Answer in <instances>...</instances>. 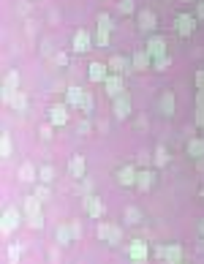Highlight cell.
<instances>
[{
  "label": "cell",
  "mask_w": 204,
  "mask_h": 264,
  "mask_svg": "<svg viewBox=\"0 0 204 264\" xmlns=\"http://www.w3.org/2000/svg\"><path fill=\"white\" fill-rule=\"evenodd\" d=\"M71 47H74V52H90L93 49V35L87 33V30H76L74 38H71Z\"/></svg>",
  "instance_id": "cell-11"
},
{
  "label": "cell",
  "mask_w": 204,
  "mask_h": 264,
  "mask_svg": "<svg viewBox=\"0 0 204 264\" xmlns=\"http://www.w3.org/2000/svg\"><path fill=\"white\" fill-rule=\"evenodd\" d=\"M196 17L204 19V0H202V3H196Z\"/></svg>",
  "instance_id": "cell-48"
},
{
  "label": "cell",
  "mask_w": 204,
  "mask_h": 264,
  "mask_svg": "<svg viewBox=\"0 0 204 264\" xmlns=\"http://www.w3.org/2000/svg\"><path fill=\"white\" fill-rule=\"evenodd\" d=\"M169 65H172V58H169V55H163V58L152 60V68H155V71H166Z\"/></svg>",
  "instance_id": "cell-36"
},
{
  "label": "cell",
  "mask_w": 204,
  "mask_h": 264,
  "mask_svg": "<svg viewBox=\"0 0 204 264\" xmlns=\"http://www.w3.org/2000/svg\"><path fill=\"white\" fill-rule=\"evenodd\" d=\"M52 180H55V169H52V166H49V164L38 166V182H47V185H49Z\"/></svg>",
  "instance_id": "cell-31"
},
{
  "label": "cell",
  "mask_w": 204,
  "mask_h": 264,
  "mask_svg": "<svg viewBox=\"0 0 204 264\" xmlns=\"http://www.w3.org/2000/svg\"><path fill=\"white\" fill-rule=\"evenodd\" d=\"M98 28H106V30L115 28V25H112V17H109L106 11H101V14H98Z\"/></svg>",
  "instance_id": "cell-37"
},
{
  "label": "cell",
  "mask_w": 204,
  "mask_h": 264,
  "mask_svg": "<svg viewBox=\"0 0 204 264\" xmlns=\"http://www.w3.org/2000/svg\"><path fill=\"white\" fill-rule=\"evenodd\" d=\"M199 235H202V240H204V218H202V223H199Z\"/></svg>",
  "instance_id": "cell-49"
},
{
  "label": "cell",
  "mask_w": 204,
  "mask_h": 264,
  "mask_svg": "<svg viewBox=\"0 0 204 264\" xmlns=\"http://www.w3.org/2000/svg\"><path fill=\"white\" fill-rule=\"evenodd\" d=\"M93 109H95V98H93V93H90V90H85V95H82V104H79V112L85 115V117H90V115H93Z\"/></svg>",
  "instance_id": "cell-28"
},
{
  "label": "cell",
  "mask_w": 204,
  "mask_h": 264,
  "mask_svg": "<svg viewBox=\"0 0 204 264\" xmlns=\"http://www.w3.org/2000/svg\"><path fill=\"white\" fill-rule=\"evenodd\" d=\"M193 82H196V90H204V68H202V71H196Z\"/></svg>",
  "instance_id": "cell-41"
},
{
  "label": "cell",
  "mask_w": 204,
  "mask_h": 264,
  "mask_svg": "<svg viewBox=\"0 0 204 264\" xmlns=\"http://www.w3.org/2000/svg\"><path fill=\"white\" fill-rule=\"evenodd\" d=\"M163 262H166V264H180L182 262V245H180V242H169V245H163Z\"/></svg>",
  "instance_id": "cell-20"
},
{
  "label": "cell",
  "mask_w": 204,
  "mask_h": 264,
  "mask_svg": "<svg viewBox=\"0 0 204 264\" xmlns=\"http://www.w3.org/2000/svg\"><path fill=\"white\" fill-rule=\"evenodd\" d=\"M158 175L152 169H142L139 175H136V191H142V194H147V191H152V185H155Z\"/></svg>",
  "instance_id": "cell-14"
},
{
  "label": "cell",
  "mask_w": 204,
  "mask_h": 264,
  "mask_svg": "<svg viewBox=\"0 0 204 264\" xmlns=\"http://www.w3.org/2000/svg\"><path fill=\"white\" fill-rule=\"evenodd\" d=\"M19 85H22L19 71L17 68H8L6 74H3V93H14V90H19Z\"/></svg>",
  "instance_id": "cell-19"
},
{
  "label": "cell",
  "mask_w": 204,
  "mask_h": 264,
  "mask_svg": "<svg viewBox=\"0 0 204 264\" xmlns=\"http://www.w3.org/2000/svg\"><path fill=\"white\" fill-rule=\"evenodd\" d=\"M90 131H93L90 120H82V123H79V134H90Z\"/></svg>",
  "instance_id": "cell-42"
},
{
  "label": "cell",
  "mask_w": 204,
  "mask_h": 264,
  "mask_svg": "<svg viewBox=\"0 0 204 264\" xmlns=\"http://www.w3.org/2000/svg\"><path fill=\"white\" fill-rule=\"evenodd\" d=\"M33 194L38 196L41 202H47L49 199V185H47V182H35V191H33Z\"/></svg>",
  "instance_id": "cell-33"
},
{
  "label": "cell",
  "mask_w": 204,
  "mask_h": 264,
  "mask_svg": "<svg viewBox=\"0 0 204 264\" xmlns=\"http://www.w3.org/2000/svg\"><path fill=\"white\" fill-rule=\"evenodd\" d=\"M122 221L128 223V226H136V223L142 221V210L136 205H128L125 210H122Z\"/></svg>",
  "instance_id": "cell-26"
},
{
  "label": "cell",
  "mask_w": 204,
  "mask_h": 264,
  "mask_svg": "<svg viewBox=\"0 0 204 264\" xmlns=\"http://www.w3.org/2000/svg\"><path fill=\"white\" fill-rule=\"evenodd\" d=\"M136 25H139L142 33H152V30L158 28V17L152 8H139L136 11Z\"/></svg>",
  "instance_id": "cell-8"
},
{
  "label": "cell",
  "mask_w": 204,
  "mask_h": 264,
  "mask_svg": "<svg viewBox=\"0 0 204 264\" xmlns=\"http://www.w3.org/2000/svg\"><path fill=\"white\" fill-rule=\"evenodd\" d=\"M82 185H85V196L93 194V180H90V177H85V180H82Z\"/></svg>",
  "instance_id": "cell-44"
},
{
  "label": "cell",
  "mask_w": 204,
  "mask_h": 264,
  "mask_svg": "<svg viewBox=\"0 0 204 264\" xmlns=\"http://www.w3.org/2000/svg\"><path fill=\"white\" fill-rule=\"evenodd\" d=\"M180 264H185V262H180Z\"/></svg>",
  "instance_id": "cell-51"
},
{
  "label": "cell",
  "mask_w": 204,
  "mask_h": 264,
  "mask_svg": "<svg viewBox=\"0 0 204 264\" xmlns=\"http://www.w3.org/2000/svg\"><path fill=\"white\" fill-rule=\"evenodd\" d=\"M19 259H22V245H8L6 248V264H19Z\"/></svg>",
  "instance_id": "cell-29"
},
{
  "label": "cell",
  "mask_w": 204,
  "mask_h": 264,
  "mask_svg": "<svg viewBox=\"0 0 204 264\" xmlns=\"http://www.w3.org/2000/svg\"><path fill=\"white\" fill-rule=\"evenodd\" d=\"M19 14H30V0H22V3H19Z\"/></svg>",
  "instance_id": "cell-47"
},
{
  "label": "cell",
  "mask_w": 204,
  "mask_h": 264,
  "mask_svg": "<svg viewBox=\"0 0 204 264\" xmlns=\"http://www.w3.org/2000/svg\"><path fill=\"white\" fill-rule=\"evenodd\" d=\"M106 68H109V65L98 63V60H95V63H90V65H87V77H90V82L104 85V79L109 77V74H106Z\"/></svg>",
  "instance_id": "cell-21"
},
{
  "label": "cell",
  "mask_w": 204,
  "mask_h": 264,
  "mask_svg": "<svg viewBox=\"0 0 204 264\" xmlns=\"http://www.w3.org/2000/svg\"><path fill=\"white\" fill-rule=\"evenodd\" d=\"M147 52H150L152 60L163 58V55H169V52H166V41H163L161 35H150V38H147Z\"/></svg>",
  "instance_id": "cell-16"
},
{
  "label": "cell",
  "mask_w": 204,
  "mask_h": 264,
  "mask_svg": "<svg viewBox=\"0 0 204 264\" xmlns=\"http://www.w3.org/2000/svg\"><path fill=\"white\" fill-rule=\"evenodd\" d=\"M196 109H204V90L196 93Z\"/></svg>",
  "instance_id": "cell-45"
},
{
  "label": "cell",
  "mask_w": 204,
  "mask_h": 264,
  "mask_svg": "<svg viewBox=\"0 0 204 264\" xmlns=\"http://www.w3.org/2000/svg\"><path fill=\"white\" fill-rule=\"evenodd\" d=\"M71 232H74V242L82 240V223L79 221H71Z\"/></svg>",
  "instance_id": "cell-39"
},
{
  "label": "cell",
  "mask_w": 204,
  "mask_h": 264,
  "mask_svg": "<svg viewBox=\"0 0 204 264\" xmlns=\"http://www.w3.org/2000/svg\"><path fill=\"white\" fill-rule=\"evenodd\" d=\"M82 207H85V215H87V218H95V221H101V218H104V212H106L104 199H98L95 194L82 196Z\"/></svg>",
  "instance_id": "cell-4"
},
{
  "label": "cell",
  "mask_w": 204,
  "mask_h": 264,
  "mask_svg": "<svg viewBox=\"0 0 204 264\" xmlns=\"http://www.w3.org/2000/svg\"><path fill=\"white\" fill-rule=\"evenodd\" d=\"M85 172H87L85 155H71L68 158V175L74 177V180H85Z\"/></svg>",
  "instance_id": "cell-13"
},
{
  "label": "cell",
  "mask_w": 204,
  "mask_h": 264,
  "mask_svg": "<svg viewBox=\"0 0 204 264\" xmlns=\"http://www.w3.org/2000/svg\"><path fill=\"white\" fill-rule=\"evenodd\" d=\"M196 125L204 128V109H196Z\"/></svg>",
  "instance_id": "cell-46"
},
{
  "label": "cell",
  "mask_w": 204,
  "mask_h": 264,
  "mask_svg": "<svg viewBox=\"0 0 204 264\" xmlns=\"http://www.w3.org/2000/svg\"><path fill=\"white\" fill-rule=\"evenodd\" d=\"M152 161H155V166H166L169 164V150L163 145H158L155 147V155H152Z\"/></svg>",
  "instance_id": "cell-30"
},
{
  "label": "cell",
  "mask_w": 204,
  "mask_h": 264,
  "mask_svg": "<svg viewBox=\"0 0 204 264\" xmlns=\"http://www.w3.org/2000/svg\"><path fill=\"white\" fill-rule=\"evenodd\" d=\"M199 199L204 202V182H202V188H199Z\"/></svg>",
  "instance_id": "cell-50"
},
{
  "label": "cell",
  "mask_w": 204,
  "mask_h": 264,
  "mask_svg": "<svg viewBox=\"0 0 204 264\" xmlns=\"http://www.w3.org/2000/svg\"><path fill=\"white\" fill-rule=\"evenodd\" d=\"M95 237H98L101 242H109V245H120L122 242V226L109 223V221H98V226H95Z\"/></svg>",
  "instance_id": "cell-2"
},
{
  "label": "cell",
  "mask_w": 204,
  "mask_h": 264,
  "mask_svg": "<svg viewBox=\"0 0 204 264\" xmlns=\"http://www.w3.org/2000/svg\"><path fill=\"white\" fill-rule=\"evenodd\" d=\"M0 147H3V158H11V153H14V142H11V136H3V142H0Z\"/></svg>",
  "instance_id": "cell-34"
},
{
  "label": "cell",
  "mask_w": 204,
  "mask_h": 264,
  "mask_svg": "<svg viewBox=\"0 0 204 264\" xmlns=\"http://www.w3.org/2000/svg\"><path fill=\"white\" fill-rule=\"evenodd\" d=\"M117 14H122V17H131V14H136L134 0H120V3H117Z\"/></svg>",
  "instance_id": "cell-32"
},
{
  "label": "cell",
  "mask_w": 204,
  "mask_h": 264,
  "mask_svg": "<svg viewBox=\"0 0 204 264\" xmlns=\"http://www.w3.org/2000/svg\"><path fill=\"white\" fill-rule=\"evenodd\" d=\"M147 256H150V245H147L145 240H134V242H128V259L134 264H145L147 262Z\"/></svg>",
  "instance_id": "cell-9"
},
{
  "label": "cell",
  "mask_w": 204,
  "mask_h": 264,
  "mask_svg": "<svg viewBox=\"0 0 204 264\" xmlns=\"http://www.w3.org/2000/svg\"><path fill=\"white\" fill-rule=\"evenodd\" d=\"M112 112H115V120L131 117V112H134V101H131V95L125 93V90H122V93L115 98V104H112Z\"/></svg>",
  "instance_id": "cell-5"
},
{
  "label": "cell",
  "mask_w": 204,
  "mask_h": 264,
  "mask_svg": "<svg viewBox=\"0 0 204 264\" xmlns=\"http://www.w3.org/2000/svg\"><path fill=\"white\" fill-rule=\"evenodd\" d=\"M49 262H52V264L60 262V251H58V248H49Z\"/></svg>",
  "instance_id": "cell-43"
},
{
  "label": "cell",
  "mask_w": 204,
  "mask_h": 264,
  "mask_svg": "<svg viewBox=\"0 0 204 264\" xmlns=\"http://www.w3.org/2000/svg\"><path fill=\"white\" fill-rule=\"evenodd\" d=\"M55 240H58L60 248L71 245L74 242V232H71V223H60L58 229H55Z\"/></svg>",
  "instance_id": "cell-22"
},
{
  "label": "cell",
  "mask_w": 204,
  "mask_h": 264,
  "mask_svg": "<svg viewBox=\"0 0 204 264\" xmlns=\"http://www.w3.org/2000/svg\"><path fill=\"white\" fill-rule=\"evenodd\" d=\"M155 109L161 112L163 117H172V115H175V109H177L175 93H172V90H163V93L158 95V101H155Z\"/></svg>",
  "instance_id": "cell-7"
},
{
  "label": "cell",
  "mask_w": 204,
  "mask_h": 264,
  "mask_svg": "<svg viewBox=\"0 0 204 264\" xmlns=\"http://www.w3.org/2000/svg\"><path fill=\"white\" fill-rule=\"evenodd\" d=\"M131 65H134V71H147L152 68V58L147 49H136L134 55H131Z\"/></svg>",
  "instance_id": "cell-17"
},
{
  "label": "cell",
  "mask_w": 204,
  "mask_h": 264,
  "mask_svg": "<svg viewBox=\"0 0 204 264\" xmlns=\"http://www.w3.org/2000/svg\"><path fill=\"white\" fill-rule=\"evenodd\" d=\"M82 95H85V90H82V88H76V85H71V88L65 90V104H68V106H76V109H79Z\"/></svg>",
  "instance_id": "cell-27"
},
{
  "label": "cell",
  "mask_w": 204,
  "mask_h": 264,
  "mask_svg": "<svg viewBox=\"0 0 204 264\" xmlns=\"http://www.w3.org/2000/svg\"><path fill=\"white\" fill-rule=\"evenodd\" d=\"M185 150H188L191 158H204V136H191L188 145H185Z\"/></svg>",
  "instance_id": "cell-23"
},
{
  "label": "cell",
  "mask_w": 204,
  "mask_h": 264,
  "mask_svg": "<svg viewBox=\"0 0 204 264\" xmlns=\"http://www.w3.org/2000/svg\"><path fill=\"white\" fill-rule=\"evenodd\" d=\"M52 60H55V65H68V55H65V52H58Z\"/></svg>",
  "instance_id": "cell-40"
},
{
  "label": "cell",
  "mask_w": 204,
  "mask_h": 264,
  "mask_svg": "<svg viewBox=\"0 0 204 264\" xmlns=\"http://www.w3.org/2000/svg\"><path fill=\"white\" fill-rule=\"evenodd\" d=\"M41 205H44V202H41L35 194L25 196V221H28V226L33 232L44 229V210H41Z\"/></svg>",
  "instance_id": "cell-1"
},
{
  "label": "cell",
  "mask_w": 204,
  "mask_h": 264,
  "mask_svg": "<svg viewBox=\"0 0 204 264\" xmlns=\"http://www.w3.org/2000/svg\"><path fill=\"white\" fill-rule=\"evenodd\" d=\"M136 175H139V169H136L134 164H125V166H120V169L115 172V177H117V185L136 188Z\"/></svg>",
  "instance_id": "cell-10"
},
{
  "label": "cell",
  "mask_w": 204,
  "mask_h": 264,
  "mask_svg": "<svg viewBox=\"0 0 204 264\" xmlns=\"http://www.w3.org/2000/svg\"><path fill=\"white\" fill-rule=\"evenodd\" d=\"M22 226V212L17 210V207H6L3 210V223H0V229H3V235H14V232Z\"/></svg>",
  "instance_id": "cell-3"
},
{
  "label": "cell",
  "mask_w": 204,
  "mask_h": 264,
  "mask_svg": "<svg viewBox=\"0 0 204 264\" xmlns=\"http://www.w3.org/2000/svg\"><path fill=\"white\" fill-rule=\"evenodd\" d=\"M3 98H6V104L11 106L14 112H25V109H28V95H25L22 90H14V93H3Z\"/></svg>",
  "instance_id": "cell-15"
},
{
  "label": "cell",
  "mask_w": 204,
  "mask_h": 264,
  "mask_svg": "<svg viewBox=\"0 0 204 264\" xmlns=\"http://www.w3.org/2000/svg\"><path fill=\"white\" fill-rule=\"evenodd\" d=\"M106 65H109V68L115 71V74H125L128 68H134V65H131V60H125L122 55H112V58H109V63H106Z\"/></svg>",
  "instance_id": "cell-25"
},
{
  "label": "cell",
  "mask_w": 204,
  "mask_h": 264,
  "mask_svg": "<svg viewBox=\"0 0 204 264\" xmlns=\"http://www.w3.org/2000/svg\"><path fill=\"white\" fill-rule=\"evenodd\" d=\"M49 123H52L55 128H63V125L68 123V104H55L52 109H49Z\"/></svg>",
  "instance_id": "cell-12"
},
{
  "label": "cell",
  "mask_w": 204,
  "mask_h": 264,
  "mask_svg": "<svg viewBox=\"0 0 204 264\" xmlns=\"http://www.w3.org/2000/svg\"><path fill=\"white\" fill-rule=\"evenodd\" d=\"M19 180L28 182V185H30V182H38V169H35L30 161H25V164L19 166Z\"/></svg>",
  "instance_id": "cell-24"
},
{
  "label": "cell",
  "mask_w": 204,
  "mask_h": 264,
  "mask_svg": "<svg viewBox=\"0 0 204 264\" xmlns=\"http://www.w3.org/2000/svg\"><path fill=\"white\" fill-rule=\"evenodd\" d=\"M52 128H55L52 123H49V125H41V131H38V134H41V139H44V142H49V139H52Z\"/></svg>",
  "instance_id": "cell-38"
},
{
  "label": "cell",
  "mask_w": 204,
  "mask_h": 264,
  "mask_svg": "<svg viewBox=\"0 0 204 264\" xmlns=\"http://www.w3.org/2000/svg\"><path fill=\"white\" fill-rule=\"evenodd\" d=\"M104 90H106V95L117 98V95L122 93V74H109V77L104 79Z\"/></svg>",
  "instance_id": "cell-18"
},
{
  "label": "cell",
  "mask_w": 204,
  "mask_h": 264,
  "mask_svg": "<svg viewBox=\"0 0 204 264\" xmlns=\"http://www.w3.org/2000/svg\"><path fill=\"white\" fill-rule=\"evenodd\" d=\"M109 33H112V30L98 28V33H95V41H98V47H109Z\"/></svg>",
  "instance_id": "cell-35"
},
{
  "label": "cell",
  "mask_w": 204,
  "mask_h": 264,
  "mask_svg": "<svg viewBox=\"0 0 204 264\" xmlns=\"http://www.w3.org/2000/svg\"><path fill=\"white\" fill-rule=\"evenodd\" d=\"M175 33L182 35V38H191V35L196 33V17H191V14H177L175 17Z\"/></svg>",
  "instance_id": "cell-6"
}]
</instances>
